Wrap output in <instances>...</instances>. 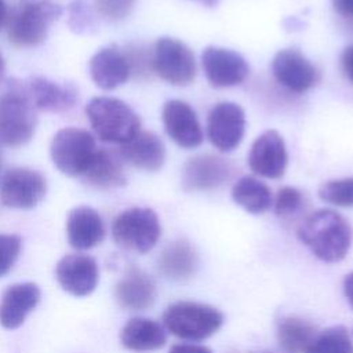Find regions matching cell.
Segmentation results:
<instances>
[{
	"mask_svg": "<svg viewBox=\"0 0 353 353\" xmlns=\"http://www.w3.org/2000/svg\"><path fill=\"white\" fill-rule=\"evenodd\" d=\"M233 201L250 214H263L272 205L269 186L252 176H241L232 188Z\"/></svg>",
	"mask_w": 353,
	"mask_h": 353,
	"instance_id": "cell-27",
	"label": "cell"
},
{
	"mask_svg": "<svg viewBox=\"0 0 353 353\" xmlns=\"http://www.w3.org/2000/svg\"><path fill=\"white\" fill-rule=\"evenodd\" d=\"M153 72L174 85H188L196 77L192 50L178 39L160 37L153 47Z\"/></svg>",
	"mask_w": 353,
	"mask_h": 353,
	"instance_id": "cell-8",
	"label": "cell"
},
{
	"mask_svg": "<svg viewBox=\"0 0 353 353\" xmlns=\"http://www.w3.org/2000/svg\"><path fill=\"white\" fill-rule=\"evenodd\" d=\"M248 353H274V352H248Z\"/></svg>",
	"mask_w": 353,
	"mask_h": 353,
	"instance_id": "cell-42",
	"label": "cell"
},
{
	"mask_svg": "<svg viewBox=\"0 0 353 353\" xmlns=\"http://www.w3.org/2000/svg\"><path fill=\"white\" fill-rule=\"evenodd\" d=\"M25 84L37 110L63 113L79 101V91L72 83H58L43 76H30Z\"/></svg>",
	"mask_w": 353,
	"mask_h": 353,
	"instance_id": "cell-17",
	"label": "cell"
},
{
	"mask_svg": "<svg viewBox=\"0 0 353 353\" xmlns=\"http://www.w3.org/2000/svg\"><path fill=\"white\" fill-rule=\"evenodd\" d=\"M81 178L87 185L97 189L120 188L127 182L121 157L106 148L97 149Z\"/></svg>",
	"mask_w": 353,
	"mask_h": 353,
	"instance_id": "cell-25",
	"label": "cell"
},
{
	"mask_svg": "<svg viewBox=\"0 0 353 353\" xmlns=\"http://www.w3.org/2000/svg\"><path fill=\"white\" fill-rule=\"evenodd\" d=\"M97 149V142L91 132L77 127H65L54 135L50 145V156L62 174L81 176Z\"/></svg>",
	"mask_w": 353,
	"mask_h": 353,
	"instance_id": "cell-7",
	"label": "cell"
},
{
	"mask_svg": "<svg viewBox=\"0 0 353 353\" xmlns=\"http://www.w3.org/2000/svg\"><path fill=\"white\" fill-rule=\"evenodd\" d=\"M6 18H7L6 3H4V0H0V28H1V25L6 22Z\"/></svg>",
	"mask_w": 353,
	"mask_h": 353,
	"instance_id": "cell-39",
	"label": "cell"
},
{
	"mask_svg": "<svg viewBox=\"0 0 353 353\" xmlns=\"http://www.w3.org/2000/svg\"><path fill=\"white\" fill-rule=\"evenodd\" d=\"M90 76L101 90H114L124 84L131 72L124 52L117 46L98 50L88 63Z\"/></svg>",
	"mask_w": 353,
	"mask_h": 353,
	"instance_id": "cell-19",
	"label": "cell"
},
{
	"mask_svg": "<svg viewBox=\"0 0 353 353\" xmlns=\"http://www.w3.org/2000/svg\"><path fill=\"white\" fill-rule=\"evenodd\" d=\"M199 266V255L194 247L185 239L167 244L157 258L159 272L168 280L185 281L190 279Z\"/></svg>",
	"mask_w": 353,
	"mask_h": 353,
	"instance_id": "cell-23",
	"label": "cell"
},
{
	"mask_svg": "<svg viewBox=\"0 0 353 353\" xmlns=\"http://www.w3.org/2000/svg\"><path fill=\"white\" fill-rule=\"evenodd\" d=\"M68 25L77 34L91 33L95 29V18L85 0H73L68 8Z\"/></svg>",
	"mask_w": 353,
	"mask_h": 353,
	"instance_id": "cell-31",
	"label": "cell"
},
{
	"mask_svg": "<svg viewBox=\"0 0 353 353\" xmlns=\"http://www.w3.org/2000/svg\"><path fill=\"white\" fill-rule=\"evenodd\" d=\"M121 345L132 352H150L161 349L167 342L163 324L146 317L130 319L120 331Z\"/></svg>",
	"mask_w": 353,
	"mask_h": 353,
	"instance_id": "cell-24",
	"label": "cell"
},
{
	"mask_svg": "<svg viewBox=\"0 0 353 353\" xmlns=\"http://www.w3.org/2000/svg\"><path fill=\"white\" fill-rule=\"evenodd\" d=\"M296 236L316 258L328 263L342 261L353 243L349 221L331 208H321L307 215L298 226Z\"/></svg>",
	"mask_w": 353,
	"mask_h": 353,
	"instance_id": "cell-1",
	"label": "cell"
},
{
	"mask_svg": "<svg viewBox=\"0 0 353 353\" xmlns=\"http://www.w3.org/2000/svg\"><path fill=\"white\" fill-rule=\"evenodd\" d=\"M233 171L232 163L219 156L199 154L183 164L181 183L186 192L212 190L229 181Z\"/></svg>",
	"mask_w": 353,
	"mask_h": 353,
	"instance_id": "cell-12",
	"label": "cell"
},
{
	"mask_svg": "<svg viewBox=\"0 0 353 353\" xmlns=\"http://www.w3.org/2000/svg\"><path fill=\"white\" fill-rule=\"evenodd\" d=\"M4 70H6V63H4V59H3V57L0 55V80H1L3 74H4Z\"/></svg>",
	"mask_w": 353,
	"mask_h": 353,
	"instance_id": "cell-41",
	"label": "cell"
},
{
	"mask_svg": "<svg viewBox=\"0 0 353 353\" xmlns=\"http://www.w3.org/2000/svg\"><path fill=\"white\" fill-rule=\"evenodd\" d=\"M274 79L292 92H305L317 81L313 63L296 48L280 50L272 61Z\"/></svg>",
	"mask_w": 353,
	"mask_h": 353,
	"instance_id": "cell-15",
	"label": "cell"
},
{
	"mask_svg": "<svg viewBox=\"0 0 353 353\" xmlns=\"http://www.w3.org/2000/svg\"><path fill=\"white\" fill-rule=\"evenodd\" d=\"M341 66L345 76L353 83V44L347 46L341 55Z\"/></svg>",
	"mask_w": 353,
	"mask_h": 353,
	"instance_id": "cell-36",
	"label": "cell"
},
{
	"mask_svg": "<svg viewBox=\"0 0 353 353\" xmlns=\"http://www.w3.org/2000/svg\"><path fill=\"white\" fill-rule=\"evenodd\" d=\"M288 154L283 137L276 130L262 132L251 145L248 165L251 171L263 178L276 179L284 175Z\"/></svg>",
	"mask_w": 353,
	"mask_h": 353,
	"instance_id": "cell-14",
	"label": "cell"
},
{
	"mask_svg": "<svg viewBox=\"0 0 353 353\" xmlns=\"http://www.w3.org/2000/svg\"><path fill=\"white\" fill-rule=\"evenodd\" d=\"M332 7L336 14L353 21V0H332Z\"/></svg>",
	"mask_w": 353,
	"mask_h": 353,
	"instance_id": "cell-37",
	"label": "cell"
},
{
	"mask_svg": "<svg viewBox=\"0 0 353 353\" xmlns=\"http://www.w3.org/2000/svg\"><path fill=\"white\" fill-rule=\"evenodd\" d=\"M41 292L37 284L26 281L10 285L0 299V324L14 330L23 324L28 314L34 310Z\"/></svg>",
	"mask_w": 353,
	"mask_h": 353,
	"instance_id": "cell-18",
	"label": "cell"
},
{
	"mask_svg": "<svg viewBox=\"0 0 353 353\" xmlns=\"http://www.w3.org/2000/svg\"><path fill=\"white\" fill-rule=\"evenodd\" d=\"M343 294H345L350 307L353 309V272L346 274V277L343 279Z\"/></svg>",
	"mask_w": 353,
	"mask_h": 353,
	"instance_id": "cell-38",
	"label": "cell"
},
{
	"mask_svg": "<svg viewBox=\"0 0 353 353\" xmlns=\"http://www.w3.org/2000/svg\"><path fill=\"white\" fill-rule=\"evenodd\" d=\"M161 226L152 208L132 207L120 212L112 225V236L124 250L145 254L159 241Z\"/></svg>",
	"mask_w": 353,
	"mask_h": 353,
	"instance_id": "cell-6",
	"label": "cell"
},
{
	"mask_svg": "<svg viewBox=\"0 0 353 353\" xmlns=\"http://www.w3.org/2000/svg\"><path fill=\"white\" fill-rule=\"evenodd\" d=\"M168 353H214L210 347L204 345H199L194 342L190 343H175L171 346Z\"/></svg>",
	"mask_w": 353,
	"mask_h": 353,
	"instance_id": "cell-35",
	"label": "cell"
},
{
	"mask_svg": "<svg viewBox=\"0 0 353 353\" xmlns=\"http://www.w3.org/2000/svg\"><path fill=\"white\" fill-rule=\"evenodd\" d=\"M167 135L181 148L193 149L203 142V130L194 110L183 101L170 99L161 110Z\"/></svg>",
	"mask_w": 353,
	"mask_h": 353,
	"instance_id": "cell-16",
	"label": "cell"
},
{
	"mask_svg": "<svg viewBox=\"0 0 353 353\" xmlns=\"http://www.w3.org/2000/svg\"><path fill=\"white\" fill-rule=\"evenodd\" d=\"M63 10L52 0H18L7 15V37L17 47L43 43Z\"/></svg>",
	"mask_w": 353,
	"mask_h": 353,
	"instance_id": "cell-3",
	"label": "cell"
},
{
	"mask_svg": "<svg viewBox=\"0 0 353 353\" xmlns=\"http://www.w3.org/2000/svg\"><path fill=\"white\" fill-rule=\"evenodd\" d=\"M200 3H203V4H205L207 7H214V6H216V3H218V0H199Z\"/></svg>",
	"mask_w": 353,
	"mask_h": 353,
	"instance_id": "cell-40",
	"label": "cell"
},
{
	"mask_svg": "<svg viewBox=\"0 0 353 353\" xmlns=\"http://www.w3.org/2000/svg\"><path fill=\"white\" fill-rule=\"evenodd\" d=\"M22 239L18 234L0 233V279L4 277L18 261Z\"/></svg>",
	"mask_w": 353,
	"mask_h": 353,
	"instance_id": "cell-33",
	"label": "cell"
},
{
	"mask_svg": "<svg viewBox=\"0 0 353 353\" xmlns=\"http://www.w3.org/2000/svg\"><path fill=\"white\" fill-rule=\"evenodd\" d=\"M66 236L69 245L79 251L101 244L105 237V225L98 211L88 205L73 208L68 215Z\"/></svg>",
	"mask_w": 353,
	"mask_h": 353,
	"instance_id": "cell-21",
	"label": "cell"
},
{
	"mask_svg": "<svg viewBox=\"0 0 353 353\" xmlns=\"http://www.w3.org/2000/svg\"><path fill=\"white\" fill-rule=\"evenodd\" d=\"M0 168H1V153H0Z\"/></svg>",
	"mask_w": 353,
	"mask_h": 353,
	"instance_id": "cell-43",
	"label": "cell"
},
{
	"mask_svg": "<svg viewBox=\"0 0 353 353\" xmlns=\"http://www.w3.org/2000/svg\"><path fill=\"white\" fill-rule=\"evenodd\" d=\"M130 65V72L135 77L145 79L153 72V51L142 43H131L123 51Z\"/></svg>",
	"mask_w": 353,
	"mask_h": 353,
	"instance_id": "cell-30",
	"label": "cell"
},
{
	"mask_svg": "<svg viewBox=\"0 0 353 353\" xmlns=\"http://www.w3.org/2000/svg\"><path fill=\"white\" fill-rule=\"evenodd\" d=\"M55 277L59 285L70 295L87 296L98 285V263L85 254H68L57 263Z\"/></svg>",
	"mask_w": 353,
	"mask_h": 353,
	"instance_id": "cell-13",
	"label": "cell"
},
{
	"mask_svg": "<svg viewBox=\"0 0 353 353\" xmlns=\"http://www.w3.org/2000/svg\"><path fill=\"white\" fill-rule=\"evenodd\" d=\"M319 197L336 207H353V176L324 182L319 189Z\"/></svg>",
	"mask_w": 353,
	"mask_h": 353,
	"instance_id": "cell-29",
	"label": "cell"
},
{
	"mask_svg": "<svg viewBox=\"0 0 353 353\" xmlns=\"http://www.w3.org/2000/svg\"><path fill=\"white\" fill-rule=\"evenodd\" d=\"M95 10L106 21H120L127 18L134 6L135 0H94Z\"/></svg>",
	"mask_w": 353,
	"mask_h": 353,
	"instance_id": "cell-34",
	"label": "cell"
},
{
	"mask_svg": "<svg viewBox=\"0 0 353 353\" xmlns=\"http://www.w3.org/2000/svg\"><path fill=\"white\" fill-rule=\"evenodd\" d=\"M245 113L234 102L214 105L207 117V137L219 152H232L243 141Z\"/></svg>",
	"mask_w": 353,
	"mask_h": 353,
	"instance_id": "cell-10",
	"label": "cell"
},
{
	"mask_svg": "<svg viewBox=\"0 0 353 353\" xmlns=\"http://www.w3.org/2000/svg\"><path fill=\"white\" fill-rule=\"evenodd\" d=\"M117 303L127 310H146L156 299L153 279L137 266H130L114 287Z\"/></svg>",
	"mask_w": 353,
	"mask_h": 353,
	"instance_id": "cell-20",
	"label": "cell"
},
{
	"mask_svg": "<svg viewBox=\"0 0 353 353\" xmlns=\"http://www.w3.org/2000/svg\"><path fill=\"white\" fill-rule=\"evenodd\" d=\"M201 65L208 83L216 88L241 84L250 73L247 61L239 52L222 47H205Z\"/></svg>",
	"mask_w": 353,
	"mask_h": 353,
	"instance_id": "cell-11",
	"label": "cell"
},
{
	"mask_svg": "<svg viewBox=\"0 0 353 353\" xmlns=\"http://www.w3.org/2000/svg\"><path fill=\"white\" fill-rule=\"evenodd\" d=\"M37 127V109L25 81L10 79L0 90V143L18 148L28 143Z\"/></svg>",
	"mask_w": 353,
	"mask_h": 353,
	"instance_id": "cell-2",
	"label": "cell"
},
{
	"mask_svg": "<svg viewBox=\"0 0 353 353\" xmlns=\"http://www.w3.org/2000/svg\"><path fill=\"white\" fill-rule=\"evenodd\" d=\"M46 178L36 170L17 167L0 175V203L4 207L30 210L46 197Z\"/></svg>",
	"mask_w": 353,
	"mask_h": 353,
	"instance_id": "cell-9",
	"label": "cell"
},
{
	"mask_svg": "<svg viewBox=\"0 0 353 353\" xmlns=\"http://www.w3.org/2000/svg\"><path fill=\"white\" fill-rule=\"evenodd\" d=\"M223 324V314L216 307L178 301L171 303L163 313V325L171 335L189 342H199L214 335Z\"/></svg>",
	"mask_w": 353,
	"mask_h": 353,
	"instance_id": "cell-5",
	"label": "cell"
},
{
	"mask_svg": "<svg viewBox=\"0 0 353 353\" xmlns=\"http://www.w3.org/2000/svg\"><path fill=\"white\" fill-rule=\"evenodd\" d=\"M119 156L128 164L143 170L157 171L165 161L163 141L153 132L141 131L131 141L120 145Z\"/></svg>",
	"mask_w": 353,
	"mask_h": 353,
	"instance_id": "cell-22",
	"label": "cell"
},
{
	"mask_svg": "<svg viewBox=\"0 0 353 353\" xmlns=\"http://www.w3.org/2000/svg\"><path fill=\"white\" fill-rule=\"evenodd\" d=\"M277 342L283 353H306L319 331L317 327L298 316H284L277 321Z\"/></svg>",
	"mask_w": 353,
	"mask_h": 353,
	"instance_id": "cell-26",
	"label": "cell"
},
{
	"mask_svg": "<svg viewBox=\"0 0 353 353\" xmlns=\"http://www.w3.org/2000/svg\"><path fill=\"white\" fill-rule=\"evenodd\" d=\"M85 114L99 139L123 145L141 132V120L121 99L95 97L85 106Z\"/></svg>",
	"mask_w": 353,
	"mask_h": 353,
	"instance_id": "cell-4",
	"label": "cell"
},
{
	"mask_svg": "<svg viewBox=\"0 0 353 353\" xmlns=\"http://www.w3.org/2000/svg\"><path fill=\"white\" fill-rule=\"evenodd\" d=\"M306 353H353V342L343 325H334L320 331Z\"/></svg>",
	"mask_w": 353,
	"mask_h": 353,
	"instance_id": "cell-28",
	"label": "cell"
},
{
	"mask_svg": "<svg viewBox=\"0 0 353 353\" xmlns=\"http://www.w3.org/2000/svg\"><path fill=\"white\" fill-rule=\"evenodd\" d=\"M303 205V194L292 186L281 188L274 199V212L280 218H291L296 215Z\"/></svg>",
	"mask_w": 353,
	"mask_h": 353,
	"instance_id": "cell-32",
	"label": "cell"
}]
</instances>
